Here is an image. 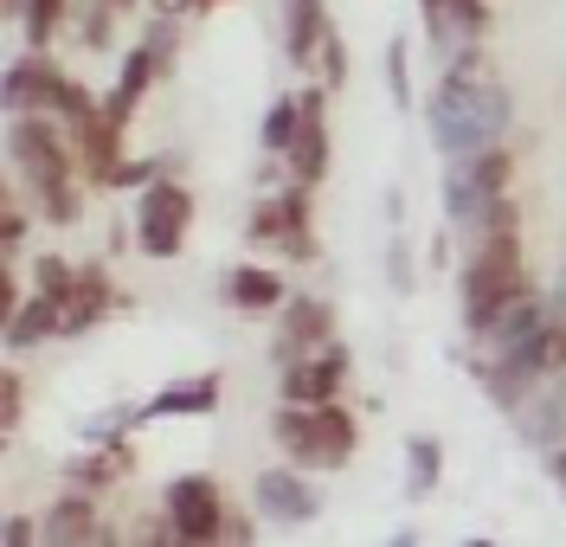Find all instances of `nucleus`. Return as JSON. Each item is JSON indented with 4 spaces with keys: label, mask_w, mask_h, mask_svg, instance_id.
Returning a JSON list of instances; mask_svg holds the SVG:
<instances>
[{
    "label": "nucleus",
    "mask_w": 566,
    "mask_h": 547,
    "mask_svg": "<svg viewBox=\"0 0 566 547\" xmlns=\"http://www.w3.org/2000/svg\"><path fill=\"white\" fill-rule=\"evenodd\" d=\"M20 419H27V374L7 367L0 374V432H7V444L20 438Z\"/></svg>",
    "instance_id": "21"
},
{
    "label": "nucleus",
    "mask_w": 566,
    "mask_h": 547,
    "mask_svg": "<svg viewBox=\"0 0 566 547\" xmlns=\"http://www.w3.org/2000/svg\"><path fill=\"white\" fill-rule=\"evenodd\" d=\"M245 239L264 252L290 257V264H316V207H310V187L290 181L277 193H264L245 219Z\"/></svg>",
    "instance_id": "7"
},
{
    "label": "nucleus",
    "mask_w": 566,
    "mask_h": 547,
    "mask_svg": "<svg viewBox=\"0 0 566 547\" xmlns=\"http://www.w3.org/2000/svg\"><path fill=\"white\" fill-rule=\"evenodd\" d=\"M104 7H116V13H136L142 0H104Z\"/></svg>",
    "instance_id": "32"
},
{
    "label": "nucleus",
    "mask_w": 566,
    "mask_h": 547,
    "mask_svg": "<svg viewBox=\"0 0 566 547\" xmlns=\"http://www.w3.org/2000/svg\"><path fill=\"white\" fill-rule=\"evenodd\" d=\"M328 341H342L335 335V303L328 296H290L283 303V328H277V341H271V361L290 367V361H303V355H316V348H328Z\"/></svg>",
    "instance_id": "12"
},
{
    "label": "nucleus",
    "mask_w": 566,
    "mask_h": 547,
    "mask_svg": "<svg viewBox=\"0 0 566 547\" xmlns=\"http://www.w3.org/2000/svg\"><path fill=\"white\" fill-rule=\"evenodd\" d=\"M328 39H335L328 0H283V52H290L296 72H316V59H322Z\"/></svg>",
    "instance_id": "16"
},
{
    "label": "nucleus",
    "mask_w": 566,
    "mask_h": 547,
    "mask_svg": "<svg viewBox=\"0 0 566 547\" xmlns=\"http://www.w3.org/2000/svg\"><path fill=\"white\" fill-rule=\"evenodd\" d=\"M0 541H7V547H27V541H39V522H27V515H13Z\"/></svg>",
    "instance_id": "28"
},
{
    "label": "nucleus",
    "mask_w": 566,
    "mask_h": 547,
    "mask_svg": "<svg viewBox=\"0 0 566 547\" xmlns=\"http://www.w3.org/2000/svg\"><path fill=\"white\" fill-rule=\"evenodd\" d=\"M509 187H515V155L502 143L483 148V155H458L451 175H444V213H451V225H463L470 239H483L495 225H522Z\"/></svg>",
    "instance_id": "4"
},
{
    "label": "nucleus",
    "mask_w": 566,
    "mask_h": 547,
    "mask_svg": "<svg viewBox=\"0 0 566 547\" xmlns=\"http://www.w3.org/2000/svg\"><path fill=\"white\" fill-rule=\"evenodd\" d=\"M387 84H392V104L412 97V84H406V39H392L387 45Z\"/></svg>",
    "instance_id": "27"
},
{
    "label": "nucleus",
    "mask_w": 566,
    "mask_h": 547,
    "mask_svg": "<svg viewBox=\"0 0 566 547\" xmlns=\"http://www.w3.org/2000/svg\"><path fill=\"white\" fill-rule=\"evenodd\" d=\"M296 123H303V97H277V104H271V116H264V148H271V155H283V148H290V136H296Z\"/></svg>",
    "instance_id": "22"
},
{
    "label": "nucleus",
    "mask_w": 566,
    "mask_h": 547,
    "mask_svg": "<svg viewBox=\"0 0 566 547\" xmlns=\"http://www.w3.org/2000/svg\"><path fill=\"white\" fill-rule=\"evenodd\" d=\"M39 541H59V547L116 541V528L97 515V496H91V490H65L59 503H45V515H39Z\"/></svg>",
    "instance_id": "14"
},
{
    "label": "nucleus",
    "mask_w": 566,
    "mask_h": 547,
    "mask_svg": "<svg viewBox=\"0 0 566 547\" xmlns=\"http://www.w3.org/2000/svg\"><path fill=\"white\" fill-rule=\"evenodd\" d=\"M451 20L463 27V39H490V27H495L490 0H451Z\"/></svg>",
    "instance_id": "24"
},
{
    "label": "nucleus",
    "mask_w": 566,
    "mask_h": 547,
    "mask_svg": "<svg viewBox=\"0 0 566 547\" xmlns=\"http://www.w3.org/2000/svg\"><path fill=\"white\" fill-rule=\"evenodd\" d=\"M52 303H59V341L91 335V328L116 309V277H109L104 264H77V271H71V284L52 296Z\"/></svg>",
    "instance_id": "13"
},
{
    "label": "nucleus",
    "mask_w": 566,
    "mask_h": 547,
    "mask_svg": "<svg viewBox=\"0 0 566 547\" xmlns=\"http://www.w3.org/2000/svg\"><path fill=\"white\" fill-rule=\"evenodd\" d=\"M226 303L232 309H245V316H264V309H283L290 303V284H283L271 264H239V271H226Z\"/></svg>",
    "instance_id": "18"
},
{
    "label": "nucleus",
    "mask_w": 566,
    "mask_h": 547,
    "mask_svg": "<svg viewBox=\"0 0 566 547\" xmlns=\"http://www.w3.org/2000/svg\"><path fill=\"white\" fill-rule=\"evenodd\" d=\"M7 161H13V181L39 200V213L52 225H77L84 213V161L71 143L65 123L33 116V109H13V129H7Z\"/></svg>",
    "instance_id": "2"
},
{
    "label": "nucleus",
    "mask_w": 566,
    "mask_h": 547,
    "mask_svg": "<svg viewBox=\"0 0 566 547\" xmlns=\"http://www.w3.org/2000/svg\"><path fill=\"white\" fill-rule=\"evenodd\" d=\"M283 175L303 187L328 181V84H303V123L283 148Z\"/></svg>",
    "instance_id": "10"
},
{
    "label": "nucleus",
    "mask_w": 566,
    "mask_h": 547,
    "mask_svg": "<svg viewBox=\"0 0 566 547\" xmlns=\"http://www.w3.org/2000/svg\"><path fill=\"white\" fill-rule=\"evenodd\" d=\"M251 503H258L264 522H283V528H296V522H310V515L322 509V496L303 483L296 464H290V471H264L258 476V483H251Z\"/></svg>",
    "instance_id": "15"
},
{
    "label": "nucleus",
    "mask_w": 566,
    "mask_h": 547,
    "mask_svg": "<svg viewBox=\"0 0 566 547\" xmlns=\"http://www.w3.org/2000/svg\"><path fill=\"white\" fill-rule=\"evenodd\" d=\"M412 490H438V444L431 438H412Z\"/></svg>",
    "instance_id": "25"
},
{
    "label": "nucleus",
    "mask_w": 566,
    "mask_h": 547,
    "mask_svg": "<svg viewBox=\"0 0 566 547\" xmlns=\"http://www.w3.org/2000/svg\"><path fill=\"white\" fill-rule=\"evenodd\" d=\"M271 444L283 451V464H296V471H342L354 464V451H360V425H354L348 406H277V419H271Z\"/></svg>",
    "instance_id": "5"
},
{
    "label": "nucleus",
    "mask_w": 566,
    "mask_h": 547,
    "mask_svg": "<svg viewBox=\"0 0 566 547\" xmlns=\"http://www.w3.org/2000/svg\"><path fill=\"white\" fill-rule=\"evenodd\" d=\"M129 464H136V457H129V444H123V438H97L84 457H71V464H65V483H71V490L104 496V490H116V483L129 476Z\"/></svg>",
    "instance_id": "17"
},
{
    "label": "nucleus",
    "mask_w": 566,
    "mask_h": 547,
    "mask_svg": "<svg viewBox=\"0 0 566 547\" xmlns=\"http://www.w3.org/2000/svg\"><path fill=\"white\" fill-rule=\"evenodd\" d=\"M348 374H354V355L342 348V341H328V348H316V355H303V361L283 367L277 393L290 406H328V400H342Z\"/></svg>",
    "instance_id": "11"
},
{
    "label": "nucleus",
    "mask_w": 566,
    "mask_h": 547,
    "mask_svg": "<svg viewBox=\"0 0 566 547\" xmlns=\"http://www.w3.org/2000/svg\"><path fill=\"white\" fill-rule=\"evenodd\" d=\"M316 72H322V84H328V91H342V84H348V45H342V39H328V45H322Z\"/></svg>",
    "instance_id": "26"
},
{
    "label": "nucleus",
    "mask_w": 566,
    "mask_h": 547,
    "mask_svg": "<svg viewBox=\"0 0 566 547\" xmlns=\"http://www.w3.org/2000/svg\"><path fill=\"white\" fill-rule=\"evenodd\" d=\"M20 20H27V39H33L39 52H45L52 39L65 33V20H71V0H27V7H20Z\"/></svg>",
    "instance_id": "20"
},
{
    "label": "nucleus",
    "mask_w": 566,
    "mask_h": 547,
    "mask_svg": "<svg viewBox=\"0 0 566 547\" xmlns=\"http://www.w3.org/2000/svg\"><path fill=\"white\" fill-rule=\"evenodd\" d=\"M547 303H554V309L566 316V271H560V284H554V296H547Z\"/></svg>",
    "instance_id": "30"
},
{
    "label": "nucleus",
    "mask_w": 566,
    "mask_h": 547,
    "mask_svg": "<svg viewBox=\"0 0 566 547\" xmlns=\"http://www.w3.org/2000/svg\"><path fill=\"white\" fill-rule=\"evenodd\" d=\"M116 20H123L116 7H104V0H91V7H84V27H77V39H84L91 52H109V45H116Z\"/></svg>",
    "instance_id": "23"
},
{
    "label": "nucleus",
    "mask_w": 566,
    "mask_h": 547,
    "mask_svg": "<svg viewBox=\"0 0 566 547\" xmlns=\"http://www.w3.org/2000/svg\"><path fill=\"white\" fill-rule=\"evenodd\" d=\"M554 476H560V483H566V444H560V451H554Z\"/></svg>",
    "instance_id": "31"
},
{
    "label": "nucleus",
    "mask_w": 566,
    "mask_h": 547,
    "mask_svg": "<svg viewBox=\"0 0 566 547\" xmlns=\"http://www.w3.org/2000/svg\"><path fill=\"white\" fill-rule=\"evenodd\" d=\"M155 13H193V0H148Z\"/></svg>",
    "instance_id": "29"
},
{
    "label": "nucleus",
    "mask_w": 566,
    "mask_h": 547,
    "mask_svg": "<svg viewBox=\"0 0 566 547\" xmlns=\"http://www.w3.org/2000/svg\"><path fill=\"white\" fill-rule=\"evenodd\" d=\"M193 213H200V200H193L180 181H161V175H155V181L142 187V200H136V245H142V257L168 264V257L187 252Z\"/></svg>",
    "instance_id": "8"
},
{
    "label": "nucleus",
    "mask_w": 566,
    "mask_h": 547,
    "mask_svg": "<svg viewBox=\"0 0 566 547\" xmlns=\"http://www.w3.org/2000/svg\"><path fill=\"white\" fill-rule=\"evenodd\" d=\"M161 509H168V522H175V541H187V547L226 541V522H232V509H226V496H219V483H212L207 471L175 476L168 496H161Z\"/></svg>",
    "instance_id": "9"
},
{
    "label": "nucleus",
    "mask_w": 566,
    "mask_h": 547,
    "mask_svg": "<svg viewBox=\"0 0 566 547\" xmlns=\"http://www.w3.org/2000/svg\"><path fill=\"white\" fill-rule=\"evenodd\" d=\"M424 123H431L438 155H451V161H458V155H483V148H495L502 136H509L515 97H509V84L495 77L483 39H470L458 59L444 65L431 104H424Z\"/></svg>",
    "instance_id": "1"
},
{
    "label": "nucleus",
    "mask_w": 566,
    "mask_h": 547,
    "mask_svg": "<svg viewBox=\"0 0 566 547\" xmlns=\"http://www.w3.org/2000/svg\"><path fill=\"white\" fill-rule=\"evenodd\" d=\"M219 374H193V380H180L168 393H155V400L142 406V419H207L212 406H219Z\"/></svg>",
    "instance_id": "19"
},
{
    "label": "nucleus",
    "mask_w": 566,
    "mask_h": 547,
    "mask_svg": "<svg viewBox=\"0 0 566 547\" xmlns=\"http://www.w3.org/2000/svg\"><path fill=\"white\" fill-rule=\"evenodd\" d=\"M7 109H33V116H52V123H65V129H77L91 109H97V97L77 84V77L52 59V52H27V59H13V72H7Z\"/></svg>",
    "instance_id": "6"
},
{
    "label": "nucleus",
    "mask_w": 566,
    "mask_h": 547,
    "mask_svg": "<svg viewBox=\"0 0 566 547\" xmlns=\"http://www.w3.org/2000/svg\"><path fill=\"white\" fill-rule=\"evenodd\" d=\"M212 7H226V0H193V13H212Z\"/></svg>",
    "instance_id": "33"
},
{
    "label": "nucleus",
    "mask_w": 566,
    "mask_h": 547,
    "mask_svg": "<svg viewBox=\"0 0 566 547\" xmlns=\"http://www.w3.org/2000/svg\"><path fill=\"white\" fill-rule=\"evenodd\" d=\"M534 284H528V257H522V232L515 225H495L483 232L470 257H463V277H458V303H463V328H490L509 303H522Z\"/></svg>",
    "instance_id": "3"
}]
</instances>
